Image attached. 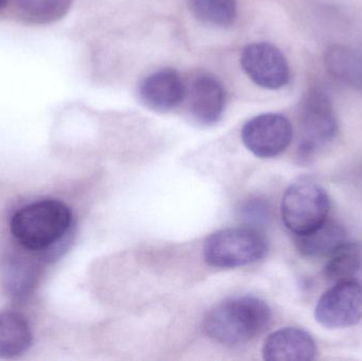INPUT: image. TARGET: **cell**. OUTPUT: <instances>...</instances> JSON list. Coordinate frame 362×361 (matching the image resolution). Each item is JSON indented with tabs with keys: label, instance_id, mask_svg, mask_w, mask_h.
<instances>
[{
	"label": "cell",
	"instance_id": "cell-1",
	"mask_svg": "<svg viewBox=\"0 0 362 361\" xmlns=\"http://www.w3.org/2000/svg\"><path fill=\"white\" fill-rule=\"evenodd\" d=\"M272 311L252 296L234 297L217 304L204 319L209 337L225 345H238L259 336L269 326Z\"/></svg>",
	"mask_w": 362,
	"mask_h": 361
},
{
	"label": "cell",
	"instance_id": "cell-2",
	"mask_svg": "<svg viewBox=\"0 0 362 361\" xmlns=\"http://www.w3.org/2000/svg\"><path fill=\"white\" fill-rule=\"evenodd\" d=\"M69 208L59 201L45 199L29 203L15 212L11 232L30 250H44L61 241L71 227Z\"/></svg>",
	"mask_w": 362,
	"mask_h": 361
},
{
	"label": "cell",
	"instance_id": "cell-3",
	"mask_svg": "<svg viewBox=\"0 0 362 361\" xmlns=\"http://www.w3.org/2000/svg\"><path fill=\"white\" fill-rule=\"evenodd\" d=\"M337 133V114L329 93L319 87L310 89L300 110V160L304 163L314 160L335 140Z\"/></svg>",
	"mask_w": 362,
	"mask_h": 361
},
{
	"label": "cell",
	"instance_id": "cell-4",
	"mask_svg": "<svg viewBox=\"0 0 362 361\" xmlns=\"http://www.w3.org/2000/svg\"><path fill=\"white\" fill-rule=\"evenodd\" d=\"M267 242L257 229L250 227L221 229L204 243V261L218 268L246 266L267 254Z\"/></svg>",
	"mask_w": 362,
	"mask_h": 361
},
{
	"label": "cell",
	"instance_id": "cell-5",
	"mask_svg": "<svg viewBox=\"0 0 362 361\" xmlns=\"http://www.w3.org/2000/svg\"><path fill=\"white\" fill-rule=\"evenodd\" d=\"M331 199L327 190L312 179L291 184L282 199L281 212L286 228L295 235L314 230L329 220Z\"/></svg>",
	"mask_w": 362,
	"mask_h": 361
},
{
	"label": "cell",
	"instance_id": "cell-6",
	"mask_svg": "<svg viewBox=\"0 0 362 361\" xmlns=\"http://www.w3.org/2000/svg\"><path fill=\"white\" fill-rule=\"evenodd\" d=\"M315 319L331 330L351 328L362 320V284L359 280L338 282L323 294Z\"/></svg>",
	"mask_w": 362,
	"mask_h": 361
},
{
	"label": "cell",
	"instance_id": "cell-7",
	"mask_svg": "<svg viewBox=\"0 0 362 361\" xmlns=\"http://www.w3.org/2000/svg\"><path fill=\"white\" fill-rule=\"evenodd\" d=\"M291 121L280 114H264L249 120L243 127L245 146L259 158L282 154L293 140Z\"/></svg>",
	"mask_w": 362,
	"mask_h": 361
},
{
	"label": "cell",
	"instance_id": "cell-8",
	"mask_svg": "<svg viewBox=\"0 0 362 361\" xmlns=\"http://www.w3.org/2000/svg\"><path fill=\"white\" fill-rule=\"evenodd\" d=\"M240 65L250 80L262 88L278 90L291 80L286 57L269 42L248 45L243 50Z\"/></svg>",
	"mask_w": 362,
	"mask_h": 361
},
{
	"label": "cell",
	"instance_id": "cell-9",
	"mask_svg": "<svg viewBox=\"0 0 362 361\" xmlns=\"http://www.w3.org/2000/svg\"><path fill=\"white\" fill-rule=\"evenodd\" d=\"M185 85L180 73L171 68L158 70L146 76L139 87V97L146 107L169 112L183 101Z\"/></svg>",
	"mask_w": 362,
	"mask_h": 361
},
{
	"label": "cell",
	"instance_id": "cell-10",
	"mask_svg": "<svg viewBox=\"0 0 362 361\" xmlns=\"http://www.w3.org/2000/svg\"><path fill=\"white\" fill-rule=\"evenodd\" d=\"M189 112L198 124H215L225 108L226 95L223 85L215 76L198 74L189 87Z\"/></svg>",
	"mask_w": 362,
	"mask_h": 361
},
{
	"label": "cell",
	"instance_id": "cell-11",
	"mask_svg": "<svg viewBox=\"0 0 362 361\" xmlns=\"http://www.w3.org/2000/svg\"><path fill=\"white\" fill-rule=\"evenodd\" d=\"M317 347L312 335L298 328H284L266 339L263 357L270 361H308L316 357Z\"/></svg>",
	"mask_w": 362,
	"mask_h": 361
},
{
	"label": "cell",
	"instance_id": "cell-12",
	"mask_svg": "<svg viewBox=\"0 0 362 361\" xmlns=\"http://www.w3.org/2000/svg\"><path fill=\"white\" fill-rule=\"evenodd\" d=\"M296 246L305 258H329L338 248L349 241L346 229L334 222L325 220L314 230L295 235Z\"/></svg>",
	"mask_w": 362,
	"mask_h": 361
},
{
	"label": "cell",
	"instance_id": "cell-13",
	"mask_svg": "<svg viewBox=\"0 0 362 361\" xmlns=\"http://www.w3.org/2000/svg\"><path fill=\"white\" fill-rule=\"evenodd\" d=\"M329 73L342 84L362 93V52L344 45H333L325 54Z\"/></svg>",
	"mask_w": 362,
	"mask_h": 361
},
{
	"label": "cell",
	"instance_id": "cell-14",
	"mask_svg": "<svg viewBox=\"0 0 362 361\" xmlns=\"http://www.w3.org/2000/svg\"><path fill=\"white\" fill-rule=\"evenodd\" d=\"M32 332L27 320L15 313H0V358H13L28 351Z\"/></svg>",
	"mask_w": 362,
	"mask_h": 361
},
{
	"label": "cell",
	"instance_id": "cell-15",
	"mask_svg": "<svg viewBox=\"0 0 362 361\" xmlns=\"http://www.w3.org/2000/svg\"><path fill=\"white\" fill-rule=\"evenodd\" d=\"M362 271V247L348 241L329 256L325 277L332 283L358 280Z\"/></svg>",
	"mask_w": 362,
	"mask_h": 361
},
{
	"label": "cell",
	"instance_id": "cell-16",
	"mask_svg": "<svg viewBox=\"0 0 362 361\" xmlns=\"http://www.w3.org/2000/svg\"><path fill=\"white\" fill-rule=\"evenodd\" d=\"M19 16L33 25H47L63 18L74 0H13Z\"/></svg>",
	"mask_w": 362,
	"mask_h": 361
},
{
	"label": "cell",
	"instance_id": "cell-17",
	"mask_svg": "<svg viewBox=\"0 0 362 361\" xmlns=\"http://www.w3.org/2000/svg\"><path fill=\"white\" fill-rule=\"evenodd\" d=\"M189 4L196 18L213 27H229L238 15L235 0H191Z\"/></svg>",
	"mask_w": 362,
	"mask_h": 361
},
{
	"label": "cell",
	"instance_id": "cell-18",
	"mask_svg": "<svg viewBox=\"0 0 362 361\" xmlns=\"http://www.w3.org/2000/svg\"><path fill=\"white\" fill-rule=\"evenodd\" d=\"M245 213L246 216H250L255 220H264L267 218V209L265 206L261 203H255L252 206H247L245 208Z\"/></svg>",
	"mask_w": 362,
	"mask_h": 361
},
{
	"label": "cell",
	"instance_id": "cell-19",
	"mask_svg": "<svg viewBox=\"0 0 362 361\" xmlns=\"http://www.w3.org/2000/svg\"><path fill=\"white\" fill-rule=\"evenodd\" d=\"M8 1H10V0H0V11L4 10V8L8 6Z\"/></svg>",
	"mask_w": 362,
	"mask_h": 361
}]
</instances>
